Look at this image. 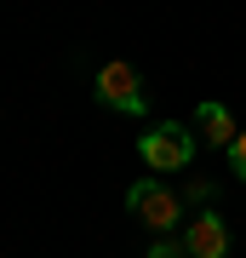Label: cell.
Segmentation results:
<instances>
[{"instance_id": "cell-1", "label": "cell", "mask_w": 246, "mask_h": 258, "mask_svg": "<svg viewBox=\"0 0 246 258\" xmlns=\"http://www.w3.org/2000/svg\"><path fill=\"white\" fill-rule=\"evenodd\" d=\"M137 155L149 161V172H183L195 161V126H178V120H155V126L137 138Z\"/></svg>"}, {"instance_id": "cell-2", "label": "cell", "mask_w": 246, "mask_h": 258, "mask_svg": "<svg viewBox=\"0 0 246 258\" xmlns=\"http://www.w3.org/2000/svg\"><path fill=\"white\" fill-rule=\"evenodd\" d=\"M92 92H98V103H103V109H120V115H149V92H143V81H137V69H132V63H120V57L98 69Z\"/></svg>"}, {"instance_id": "cell-3", "label": "cell", "mask_w": 246, "mask_h": 258, "mask_svg": "<svg viewBox=\"0 0 246 258\" xmlns=\"http://www.w3.org/2000/svg\"><path fill=\"white\" fill-rule=\"evenodd\" d=\"M126 207H132V218H143L155 235H172V224L183 218V195H172L160 178H143V184H132V189H126Z\"/></svg>"}, {"instance_id": "cell-4", "label": "cell", "mask_w": 246, "mask_h": 258, "mask_svg": "<svg viewBox=\"0 0 246 258\" xmlns=\"http://www.w3.org/2000/svg\"><path fill=\"white\" fill-rule=\"evenodd\" d=\"M183 247H189V258H223L229 252V224L218 218V212H201V218L189 224V235H183Z\"/></svg>"}, {"instance_id": "cell-5", "label": "cell", "mask_w": 246, "mask_h": 258, "mask_svg": "<svg viewBox=\"0 0 246 258\" xmlns=\"http://www.w3.org/2000/svg\"><path fill=\"white\" fill-rule=\"evenodd\" d=\"M195 132H201V144L229 149L240 126H235V115H229V103H201V109H195Z\"/></svg>"}, {"instance_id": "cell-6", "label": "cell", "mask_w": 246, "mask_h": 258, "mask_svg": "<svg viewBox=\"0 0 246 258\" xmlns=\"http://www.w3.org/2000/svg\"><path fill=\"white\" fill-rule=\"evenodd\" d=\"M149 258H189V247H183V241H172V235H155Z\"/></svg>"}, {"instance_id": "cell-7", "label": "cell", "mask_w": 246, "mask_h": 258, "mask_svg": "<svg viewBox=\"0 0 246 258\" xmlns=\"http://www.w3.org/2000/svg\"><path fill=\"white\" fill-rule=\"evenodd\" d=\"M229 166H235V178L246 184V132H235V144H229Z\"/></svg>"}, {"instance_id": "cell-8", "label": "cell", "mask_w": 246, "mask_h": 258, "mask_svg": "<svg viewBox=\"0 0 246 258\" xmlns=\"http://www.w3.org/2000/svg\"><path fill=\"white\" fill-rule=\"evenodd\" d=\"M212 195H218V184H206V178H195V184L183 189V201H195V207H201V201H212ZM201 212H206V207H201Z\"/></svg>"}]
</instances>
